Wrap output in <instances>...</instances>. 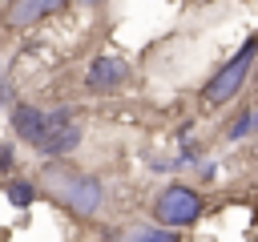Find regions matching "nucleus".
<instances>
[{"mask_svg": "<svg viewBox=\"0 0 258 242\" xmlns=\"http://www.w3.org/2000/svg\"><path fill=\"white\" fill-rule=\"evenodd\" d=\"M0 101H8V85L4 81H0Z\"/></svg>", "mask_w": 258, "mask_h": 242, "instance_id": "12", "label": "nucleus"}, {"mask_svg": "<svg viewBox=\"0 0 258 242\" xmlns=\"http://www.w3.org/2000/svg\"><path fill=\"white\" fill-rule=\"evenodd\" d=\"M44 186L52 190V198H60L81 218L97 214V206H101V182L89 177V173H77V169H64V165H48L44 169Z\"/></svg>", "mask_w": 258, "mask_h": 242, "instance_id": "2", "label": "nucleus"}, {"mask_svg": "<svg viewBox=\"0 0 258 242\" xmlns=\"http://www.w3.org/2000/svg\"><path fill=\"white\" fill-rule=\"evenodd\" d=\"M246 133H254V113H242V117H234V125H230V137H234V141L246 137Z\"/></svg>", "mask_w": 258, "mask_h": 242, "instance_id": "10", "label": "nucleus"}, {"mask_svg": "<svg viewBox=\"0 0 258 242\" xmlns=\"http://www.w3.org/2000/svg\"><path fill=\"white\" fill-rule=\"evenodd\" d=\"M254 65H258V36H246V44L206 81V89H202V101L206 105H226V101H234L238 93H242V85L250 81V73H254Z\"/></svg>", "mask_w": 258, "mask_h": 242, "instance_id": "1", "label": "nucleus"}, {"mask_svg": "<svg viewBox=\"0 0 258 242\" xmlns=\"http://www.w3.org/2000/svg\"><path fill=\"white\" fill-rule=\"evenodd\" d=\"M254 133H258V113H254Z\"/></svg>", "mask_w": 258, "mask_h": 242, "instance_id": "14", "label": "nucleus"}, {"mask_svg": "<svg viewBox=\"0 0 258 242\" xmlns=\"http://www.w3.org/2000/svg\"><path fill=\"white\" fill-rule=\"evenodd\" d=\"M129 77V65L121 60V56H97L93 65H89V73H85V85L93 89V93H109V89H117L121 81Z\"/></svg>", "mask_w": 258, "mask_h": 242, "instance_id": "5", "label": "nucleus"}, {"mask_svg": "<svg viewBox=\"0 0 258 242\" xmlns=\"http://www.w3.org/2000/svg\"><path fill=\"white\" fill-rule=\"evenodd\" d=\"M8 202L12 206H28L32 202V182H8Z\"/></svg>", "mask_w": 258, "mask_h": 242, "instance_id": "9", "label": "nucleus"}, {"mask_svg": "<svg viewBox=\"0 0 258 242\" xmlns=\"http://www.w3.org/2000/svg\"><path fill=\"white\" fill-rule=\"evenodd\" d=\"M64 0H16L12 8H8V24L12 28H28V24H36L40 16H48V12H56Z\"/></svg>", "mask_w": 258, "mask_h": 242, "instance_id": "7", "label": "nucleus"}, {"mask_svg": "<svg viewBox=\"0 0 258 242\" xmlns=\"http://www.w3.org/2000/svg\"><path fill=\"white\" fill-rule=\"evenodd\" d=\"M77 141H81V125H77L64 109H56V113H52V129L44 133V141H40L36 149L48 153V157H60V153H69Z\"/></svg>", "mask_w": 258, "mask_h": 242, "instance_id": "4", "label": "nucleus"}, {"mask_svg": "<svg viewBox=\"0 0 258 242\" xmlns=\"http://www.w3.org/2000/svg\"><path fill=\"white\" fill-rule=\"evenodd\" d=\"M8 165H12V149H8V145H0V173H4Z\"/></svg>", "mask_w": 258, "mask_h": 242, "instance_id": "11", "label": "nucleus"}, {"mask_svg": "<svg viewBox=\"0 0 258 242\" xmlns=\"http://www.w3.org/2000/svg\"><path fill=\"white\" fill-rule=\"evenodd\" d=\"M153 214H157L161 226H173V230H177V226H194L198 214H202V198H198L189 186H169V190L157 198Z\"/></svg>", "mask_w": 258, "mask_h": 242, "instance_id": "3", "label": "nucleus"}, {"mask_svg": "<svg viewBox=\"0 0 258 242\" xmlns=\"http://www.w3.org/2000/svg\"><path fill=\"white\" fill-rule=\"evenodd\" d=\"M12 129H16V137H24L28 145H40L44 133L52 129V113H44V109H36V105H16V109H12Z\"/></svg>", "mask_w": 258, "mask_h": 242, "instance_id": "6", "label": "nucleus"}, {"mask_svg": "<svg viewBox=\"0 0 258 242\" xmlns=\"http://www.w3.org/2000/svg\"><path fill=\"white\" fill-rule=\"evenodd\" d=\"M81 4H101V0H81Z\"/></svg>", "mask_w": 258, "mask_h": 242, "instance_id": "13", "label": "nucleus"}, {"mask_svg": "<svg viewBox=\"0 0 258 242\" xmlns=\"http://www.w3.org/2000/svg\"><path fill=\"white\" fill-rule=\"evenodd\" d=\"M125 238H137V242H173V226H133Z\"/></svg>", "mask_w": 258, "mask_h": 242, "instance_id": "8", "label": "nucleus"}]
</instances>
